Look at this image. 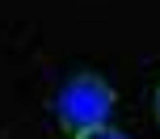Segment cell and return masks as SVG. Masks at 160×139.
Listing matches in <instances>:
<instances>
[{
	"label": "cell",
	"instance_id": "3",
	"mask_svg": "<svg viewBox=\"0 0 160 139\" xmlns=\"http://www.w3.org/2000/svg\"><path fill=\"white\" fill-rule=\"evenodd\" d=\"M156 122H160V84H156Z\"/></svg>",
	"mask_w": 160,
	"mask_h": 139
},
{
	"label": "cell",
	"instance_id": "2",
	"mask_svg": "<svg viewBox=\"0 0 160 139\" xmlns=\"http://www.w3.org/2000/svg\"><path fill=\"white\" fill-rule=\"evenodd\" d=\"M76 139H127V135L114 131V127H93V131H80Z\"/></svg>",
	"mask_w": 160,
	"mask_h": 139
},
{
	"label": "cell",
	"instance_id": "1",
	"mask_svg": "<svg viewBox=\"0 0 160 139\" xmlns=\"http://www.w3.org/2000/svg\"><path fill=\"white\" fill-rule=\"evenodd\" d=\"M114 110V89L97 76H72V80L59 89L55 97V114L68 131H93V127H105Z\"/></svg>",
	"mask_w": 160,
	"mask_h": 139
}]
</instances>
